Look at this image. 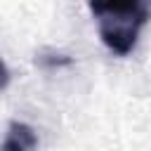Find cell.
Listing matches in <instances>:
<instances>
[{
	"mask_svg": "<svg viewBox=\"0 0 151 151\" xmlns=\"http://www.w3.org/2000/svg\"><path fill=\"white\" fill-rule=\"evenodd\" d=\"M87 7L97 21L101 45L116 57H127L137 47L142 31L151 21V2L146 0L90 2Z\"/></svg>",
	"mask_w": 151,
	"mask_h": 151,
	"instance_id": "6da1fadb",
	"label": "cell"
},
{
	"mask_svg": "<svg viewBox=\"0 0 151 151\" xmlns=\"http://www.w3.org/2000/svg\"><path fill=\"white\" fill-rule=\"evenodd\" d=\"M35 149H38V132L24 120H12L0 142V151H35Z\"/></svg>",
	"mask_w": 151,
	"mask_h": 151,
	"instance_id": "7a4b0ae2",
	"label": "cell"
},
{
	"mask_svg": "<svg viewBox=\"0 0 151 151\" xmlns=\"http://www.w3.org/2000/svg\"><path fill=\"white\" fill-rule=\"evenodd\" d=\"M7 85H9V68H7V64H5L2 57H0V94L5 92Z\"/></svg>",
	"mask_w": 151,
	"mask_h": 151,
	"instance_id": "3957f363",
	"label": "cell"
}]
</instances>
